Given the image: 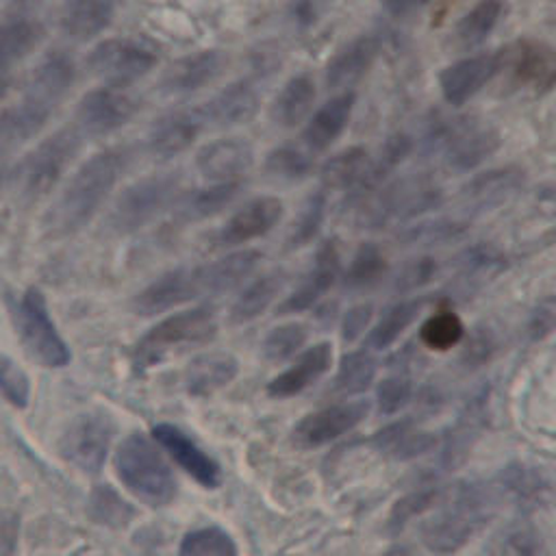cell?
Wrapping results in <instances>:
<instances>
[{
  "mask_svg": "<svg viewBox=\"0 0 556 556\" xmlns=\"http://www.w3.org/2000/svg\"><path fill=\"white\" fill-rule=\"evenodd\" d=\"M124 167L126 152L119 148H106L83 161L46 213V232L50 237H67L80 230L109 198Z\"/></svg>",
  "mask_w": 556,
  "mask_h": 556,
  "instance_id": "obj_1",
  "label": "cell"
},
{
  "mask_svg": "<svg viewBox=\"0 0 556 556\" xmlns=\"http://www.w3.org/2000/svg\"><path fill=\"white\" fill-rule=\"evenodd\" d=\"M500 495L504 493L497 484H458L450 495H441L443 504L439 510L421 523V543L434 554H452L460 549L491 521Z\"/></svg>",
  "mask_w": 556,
  "mask_h": 556,
  "instance_id": "obj_2",
  "label": "cell"
},
{
  "mask_svg": "<svg viewBox=\"0 0 556 556\" xmlns=\"http://www.w3.org/2000/svg\"><path fill=\"white\" fill-rule=\"evenodd\" d=\"M421 141L428 152H439L450 169L471 172L497 152L502 137L486 119L456 117L434 119Z\"/></svg>",
  "mask_w": 556,
  "mask_h": 556,
  "instance_id": "obj_3",
  "label": "cell"
},
{
  "mask_svg": "<svg viewBox=\"0 0 556 556\" xmlns=\"http://www.w3.org/2000/svg\"><path fill=\"white\" fill-rule=\"evenodd\" d=\"M113 463L124 486L148 506H165L174 500L176 478L146 434L130 432L124 437Z\"/></svg>",
  "mask_w": 556,
  "mask_h": 556,
  "instance_id": "obj_4",
  "label": "cell"
},
{
  "mask_svg": "<svg viewBox=\"0 0 556 556\" xmlns=\"http://www.w3.org/2000/svg\"><path fill=\"white\" fill-rule=\"evenodd\" d=\"M358 200H363V224L380 228L389 222H408L424 217L443 202V191L432 178L424 174H413L387 182L384 187L374 189Z\"/></svg>",
  "mask_w": 556,
  "mask_h": 556,
  "instance_id": "obj_5",
  "label": "cell"
},
{
  "mask_svg": "<svg viewBox=\"0 0 556 556\" xmlns=\"http://www.w3.org/2000/svg\"><path fill=\"white\" fill-rule=\"evenodd\" d=\"M217 332V319L213 308L193 306L178 311L163 321L154 324L135 345L132 361L137 369L152 367L161 363L169 352L202 345L211 341Z\"/></svg>",
  "mask_w": 556,
  "mask_h": 556,
  "instance_id": "obj_6",
  "label": "cell"
},
{
  "mask_svg": "<svg viewBox=\"0 0 556 556\" xmlns=\"http://www.w3.org/2000/svg\"><path fill=\"white\" fill-rule=\"evenodd\" d=\"M83 146V135L76 126L61 128L39 141L15 167L17 191L26 200H39L50 193Z\"/></svg>",
  "mask_w": 556,
  "mask_h": 556,
  "instance_id": "obj_7",
  "label": "cell"
},
{
  "mask_svg": "<svg viewBox=\"0 0 556 556\" xmlns=\"http://www.w3.org/2000/svg\"><path fill=\"white\" fill-rule=\"evenodd\" d=\"M15 326L26 352L46 367H63L72 354L59 334L46 298L37 287H28L15 306Z\"/></svg>",
  "mask_w": 556,
  "mask_h": 556,
  "instance_id": "obj_8",
  "label": "cell"
},
{
  "mask_svg": "<svg viewBox=\"0 0 556 556\" xmlns=\"http://www.w3.org/2000/svg\"><path fill=\"white\" fill-rule=\"evenodd\" d=\"M178 178L174 174H152L128 185L115 200L109 224L115 232L128 235L150 224L176 195Z\"/></svg>",
  "mask_w": 556,
  "mask_h": 556,
  "instance_id": "obj_9",
  "label": "cell"
},
{
  "mask_svg": "<svg viewBox=\"0 0 556 556\" xmlns=\"http://www.w3.org/2000/svg\"><path fill=\"white\" fill-rule=\"evenodd\" d=\"M156 56L150 48L132 39H104L96 43L87 56L89 72L106 87H128L150 74Z\"/></svg>",
  "mask_w": 556,
  "mask_h": 556,
  "instance_id": "obj_10",
  "label": "cell"
},
{
  "mask_svg": "<svg viewBox=\"0 0 556 556\" xmlns=\"http://www.w3.org/2000/svg\"><path fill=\"white\" fill-rule=\"evenodd\" d=\"M115 424L102 410L78 415L59 441L61 456L85 473H98L106 460Z\"/></svg>",
  "mask_w": 556,
  "mask_h": 556,
  "instance_id": "obj_11",
  "label": "cell"
},
{
  "mask_svg": "<svg viewBox=\"0 0 556 556\" xmlns=\"http://www.w3.org/2000/svg\"><path fill=\"white\" fill-rule=\"evenodd\" d=\"M200 295H208V282L204 265L198 267H178L161 274L152 280L132 302V308L139 315H156L172 306L198 300Z\"/></svg>",
  "mask_w": 556,
  "mask_h": 556,
  "instance_id": "obj_12",
  "label": "cell"
},
{
  "mask_svg": "<svg viewBox=\"0 0 556 556\" xmlns=\"http://www.w3.org/2000/svg\"><path fill=\"white\" fill-rule=\"evenodd\" d=\"M135 100L119 87H98L87 91L76 106V128L80 135H111L135 115Z\"/></svg>",
  "mask_w": 556,
  "mask_h": 556,
  "instance_id": "obj_13",
  "label": "cell"
},
{
  "mask_svg": "<svg viewBox=\"0 0 556 556\" xmlns=\"http://www.w3.org/2000/svg\"><path fill=\"white\" fill-rule=\"evenodd\" d=\"M367 408L369 404L365 400H356V402H343V404H334V406H326L315 413H308L295 424L291 432V441L295 447H302V450L326 445L339 439L341 434H345L348 430H352L356 424H361L367 415Z\"/></svg>",
  "mask_w": 556,
  "mask_h": 556,
  "instance_id": "obj_14",
  "label": "cell"
},
{
  "mask_svg": "<svg viewBox=\"0 0 556 556\" xmlns=\"http://www.w3.org/2000/svg\"><path fill=\"white\" fill-rule=\"evenodd\" d=\"M339 274H341L339 245L334 239H326L317 248L311 269L295 285V289L278 304L276 313L289 315V313H302V311L315 306L328 293V289L334 285Z\"/></svg>",
  "mask_w": 556,
  "mask_h": 556,
  "instance_id": "obj_15",
  "label": "cell"
},
{
  "mask_svg": "<svg viewBox=\"0 0 556 556\" xmlns=\"http://www.w3.org/2000/svg\"><path fill=\"white\" fill-rule=\"evenodd\" d=\"M282 211V200L276 195L252 198L224 222L215 235V243L219 248H232L263 237L280 222Z\"/></svg>",
  "mask_w": 556,
  "mask_h": 556,
  "instance_id": "obj_16",
  "label": "cell"
},
{
  "mask_svg": "<svg viewBox=\"0 0 556 556\" xmlns=\"http://www.w3.org/2000/svg\"><path fill=\"white\" fill-rule=\"evenodd\" d=\"M254 163L252 146L241 137H222L195 152V167L208 182L241 180Z\"/></svg>",
  "mask_w": 556,
  "mask_h": 556,
  "instance_id": "obj_17",
  "label": "cell"
},
{
  "mask_svg": "<svg viewBox=\"0 0 556 556\" xmlns=\"http://www.w3.org/2000/svg\"><path fill=\"white\" fill-rule=\"evenodd\" d=\"M502 59L497 54H473L447 65L439 76L441 96L447 104L460 106L471 100L500 72Z\"/></svg>",
  "mask_w": 556,
  "mask_h": 556,
  "instance_id": "obj_18",
  "label": "cell"
},
{
  "mask_svg": "<svg viewBox=\"0 0 556 556\" xmlns=\"http://www.w3.org/2000/svg\"><path fill=\"white\" fill-rule=\"evenodd\" d=\"M202 126H204V119H202L198 106L182 109V111H169L152 122L148 137H146L148 152L161 161L174 159L195 141Z\"/></svg>",
  "mask_w": 556,
  "mask_h": 556,
  "instance_id": "obj_19",
  "label": "cell"
},
{
  "mask_svg": "<svg viewBox=\"0 0 556 556\" xmlns=\"http://www.w3.org/2000/svg\"><path fill=\"white\" fill-rule=\"evenodd\" d=\"M258 91L248 80H235L213 93L204 104L198 106L204 124L215 128H230L245 124L254 117L258 109Z\"/></svg>",
  "mask_w": 556,
  "mask_h": 556,
  "instance_id": "obj_20",
  "label": "cell"
},
{
  "mask_svg": "<svg viewBox=\"0 0 556 556\" xmlns=\"http://www.w3.org/2000/svg\"><path fill=\"white\" fill-rule=\"evenodd\" d=\"M152 437L195 482L208 489L219 484V467L215 460L204 454L178 426L156 424L152 428Z\"/></svg>",
  "mask_w": 556,
  "mask_h": 556,
  "instance_id": "obj_21",
  "label": "cell"
},
{
  "mask_svg": "<svg viewBox=\"0 0 556 556\" xmlns=\"http://www.w3.org/2000/svg\"><path fill=\"white\" fill-rule=\"evenodd\" d=\"M224 67V54L217 50H200L185 59L174 61L161 76L163 96H187L211 85Z\"/></svg>",
  "mask_w": 556,
  "mask_h": 556,
  "instance_id": "obj_22",
  "label": "cell"
},
{
  "mask_svg": "<svg viewBox=\"0 0 556 556\" xmlns=\"http://www.w3.org/2000/svg\"><path fill=\"white\" fill-rule=\"evenodd\" d=\"M521 172L515 167L486 169L460 187V204L467 213H484L506 202L521 187Z\"/></svg>",
  "mask_w": 556,
  "mask_h": 556,
  "instance_id": "obj_23",
  "label": "cell"
},
{
  "mask_svg": "<svg viewBox=\"0 0 556 556\" xmlns=\"http://www.w3.org/2000/svg\"><path fill=\"white\" fill-rule=\"evenodd\" d=\"M332 363V345L328 341L315 343L313 348L304 350L285 371H280L269 384L267 393L278 400L293 397L302 393L308 384L321 378Z\"/></svg>",
  "mask_w": 556,
  "mask_h": 556,
  "instance_id": "obj_24",
  "label": "cell"
},
{
  "mask_svg": "<svg viewBox=\"0 0 556 556\" xmlns=\"http://www.w3.org/2000/svg\"><path fill=\"white\" fill-rule=\"evenodd\" d=\"M354 109V91H341L324 102L306 122L302 141L308 152H324L330 148L350 122Z\"/></svg>",
  "mask_w": 556,
  "mask_h": 556,
  "instance_id": "obj_25",
  "label": "cell"
},
{
  "mask_svg": "<svg viewBox=\"0 0 556 556\" xmlns=\"http://www.w3.org/2000/svg\"><path fill=\"white\" fill-rule=\"evenodd\" d=\"M380 43L371 35H361L343 46L326 67V85L334 91L343 89L350 91L371 67L374 59L378 56Z\"/></svg>",
  "mask_w": 556,
  "mask_h": 556,
  "instance_id": "obj_26",
  "label": "cell"
},
{
  "mask_svg": "<svg viewBox=\"0 0 556 556\" xmlns=\"http://www.w3.org/2000/svg\"><path fill=\"white\" fill-rule=\"evenodd\" d=\"M115 9L117 0H65L59 26L72 41H91L111 24Z\"/></svg>",
  "mask_w": 556,
  "mask_h": 556,
  "instance_id": "obj_27",
  "label": "cell"
},
{
  "mask_svg": "<svg viewBox=\"0 0 556 556\" xmlns=\"http://www.w3.org/2000/svg\"><path fill=\"white\" fill-rule=\"evenodd\" d=\"M43 26L28 13H9L0 22V74L24 61L41 41Z\"/></svg>",
  "mask_w": 556,
  "mask_h": 556,
  "instance_id": "obj_28",
  "label": "cell"
},
{
  "mask_svg": "<svg viewBox=\"0 0 556 556\" xmlns=\"http://www.w3.org/2000/svg\"><path fill=\"white\" fill-rule=\"evenodd\" d=\"M237 358L230 352H208L191 358L185 367V389L189 395H208L232 382Z\"/></svg>",
  "mask_w": 556,
  "mask_h": 556,
  "instance_id": "obj_29",
  "label": "cell"
},
{
  "mask_svg": "<svg viewBox=\"0 0 556 556\" xmlns=\"http://www.w3.org/2000/svg\"><path fill=\"white\" fill-rule=\"evenodd\" d=\"M374 445L393 460H413L434 450L437 437L428 430H419L410 419H402L378 430Z\"/></svg>",
  "mask_w": 556,
  "mask_h": 556,
  "instance_id": "obj_30",
  "label": "cell"
},
{
  "mask_svg": "<svg viewBox=\"0 0 556 556\" xmlns=\"http://www.w3.org/2000/svg\"><path fill=\"white\" fill-rule=\"evenodd\" d=\"M484 404H486L484 393L473 395L469 400V404L463 408V413L458 415L454 428L447 432L443 456H441V460L447 469H454L463 463V458L471 450V443L480 434L482 424H484Z\"/></svg>",
  "mask_w": 556,
  "mask_h": 556,
  "instance_id": "obj_31",
  "label": "cell"
},
{
  "mask_svg": "<svg viewBox=\"0 0 556 556\" xmlns=\"http://www.w3.org/2000/svg\"><path fill=\"white\" fill-rule=\"evenodd\" d=\"M315 83L308 74L291 76L276 93L271 104V119L282 128L298 126L313 109Z\"/></svg>",
  "mask_w": 556,
  "mask_h": 556,
  "instance_id": "obj_32",
  "label": "cell"
},
{
  "mask_svg": "<svg viewBox=\"0 0 556 556\" xmlns=\"http://www.w3.org/2000/svg\"><path fill=\"white\" fill-rule=\"evenodd\" d=\"M74 74H76V70H74V61L70 59V54H65L61 50H52L37 63L26 87L59 104L65 98V93L70 91V87L74 83Z\"/></svg>",
  "mask_w": 556,
  "mask_h": 556,
  "instance_id": "obj_33",
  "label": "cell"
},
{
  "mask_svg": "<svg viewBox=\"0 0 556 556\" xmlns=\"http://www.w3.org/2000/svg\"><path fill=\"white\" fill-rule=\"evenodd\" d=\"M241 180L230 182H208L204 187H198L180 198L178 202V217L185 222H198L206 219L222 208H226L239 193Z\"/></svg>",
  "mask_w": 556,
  "mask_h": 556,
  "instance_id": "obj_34",
  "label": "cell"
},
{
  "mask_svg": "<svg viewBox=\"0 0 556 556\" xmlns=\"http://www.w3.org/2000/svg\"><path fill=\"white\" fill-rule=\"evenodd\" d=\"M367 167H369L367 150L354 146V148H345V150L332 154L321 165L319 178L326 189L356 191L367 174Z\"/></svg>",
  "mask_w": 556,
  "mask_h": 556,
  "instance_id": "obj_35",
  "label": "cell"
},
{
  "mask_svg": "<svg viewBox=\"0 0 556 556\" xmlns=\"http://www.w3.org/2000/svg\"><path fill=\"white\" fill-rule=\"evenodd\" d=\"M261 263V252L256 250H237L224 254L211 263H204L208 295L224 293L237 285H241Z\"/></svg>",
  "mask_w": 556,
  "mask_h": 556,
  "instance_id": "obj_36",
  "label": "cell"
},
{
  "mask_svg": "<svg viewBox=\"0 0 556 556\" xmlns=\"http://www.w3.org/2000/svg\"><path fill=\"white\" fill-rule=\"evenodd\" d=\"M285 280L287 278L282 271H271V274H263V276L254 278L245 289H241V293L232 302L230 321L245 324V321L258 317L274 302L278 291L282 289Z\"/></svg>",
  "mask_w": 556,
  "mask_h": 556,
  "instance_id": "obj_37",
  "label": "cell"
},
{
  "mask_svg": "<svg viewBox=\"0 0 556 556\" xmlns=\"http://www.w3.org/2000/svg\"><path fill=\"white\" fill-rule=\"evenodd\" d=\"M480 556H549L547 543L534 526L515 523L493 536Z\"/></svg>",
  "mask_w": 556,
  "mask_h": 556,
  "instance_id": "obj_38",
  "label": "cell"
},
{
  "mask_svg": "<svg viewBox=\"0 0 556 556\" xmlns=\"http://www.w3.org/2000/svg\"><path fill=\"white\" fill-rule=\"evenodd\" d=\"M419 311H421V300H404L384 308V313L367 334V341H365L367 348L384 350L391 343H395L400 334L417 319Z\"/></svg>",
  "mask_w": 556,
  "mask_h": 556,
  "instance_id": "obj_39",
  "label": "cell"
},
{
  "mask_svg": "<svg viewBox=\"0 0 556 556\" xmlns=\"http://www.w3.org/2000/svg\"><path fill=\"white\" fill-rule=\"evenodd\" d=\"M384 271H387V258H384L382 250L371 241L361 243L358 250L354 252L348 269L343 271V287L348 291L369 289L382 280Z\"/></svg>",
  "mask_w": 556,
  "mask_h": 556,
  "instance_id": "obj_40",
  "label": "cell"
},
{
  "mask_svg": "<svg viewBox=\"0 0 556 556\" xmlns=\"http://www.w3.org/2000/svg\"><path fill=\"white\" fill-rule=\"evenodd\" d=\"M502 15V2L500 0H480L473 4L458 22L456 26V39L463 48L480 46L497 26Z\"/></svg>",
  "mask_w": 556,
  "mask_h": 556,
  "instance_id": "obj_41",
  "label": "cell"
},
{
  "mask_svg": "<svg viewBox=\"0 0 556 556\" xmlns=\"http://www.w3.org/2000/svg\"><path fill=\"white\" fill-rule=\"evenodd\" d=\"M374 378H376V358L365 350L348 352L339 361L334 389L343 395H356L367 391Z\"/></svg>",
  "mask_w": 556,
  "mask_h": 556,
  "instance_id": "obj_42",
  "label": "cell"
},
{
  "mask_svg": "<svg viewBox=\"0 0 556 556\" xmlns=\"http://www.w3.org/2000/svg\"><path fill=\"white\" fill-rule=\"evenodd\" d=\"M463 337H465V326L460 317L452 311H439L430 315L419 328V341L428 350H437V352H445L454 348L456 343L463 341Z\"/></svg>",
  "mask_w": 556,
  "mask_h": 556,
  "instance_id": "obj_43",
  "label": "cell"
},
{
  "mask_svg": "<svg viewBox=\"0 0 556 556\" xmlns=\"http://www.w3.org/2000/svg\"><path fill=\"white\" fill-rule=\"evenodd\" d=\"M180 556H237V543L224 528L206 526L182 536Z\"/></svg>",
  "mask_w": 556,
  "mask_h": 556,
  "instance_id": "obj_44",
  "label": "cell"
},
{
  "mask_svg": "<svg viewBox=\"0 0 556 556\" xmlns=\"http://www.w3.org/2000/svg\"><path fill=\"white\" fill-rule=\"evenodd\" d=\"M89 515L109 528H124L132 521L135 508L111 486H96L89 497Z\"/></svg>",
  "mask_w": 556,
  "mask_h": 556,
  "instance_id": "obj_45",
  "label": "cell"
},
{
  "mask_svg": "<svg viewBox=\"0 0 556 556\" xmlns=\"http://www.w3.org/2000/svg\"><path fill=\"white\" fill-rule=\"evenodd\" d=\"M502 267H504V256L486 243L471 245L458 256V276L465 280V285H469V280L471 282L489 280Z\"/></svg>",
  "mask_w": 556,
  "mask_h": 556,
  "instance_id": "obj_46",
  "label": "cell"
},
{
  "mask_svg": "<svg viewBox=\"0 0 556 556\" xmlns=\"http://www.w3.org/2000/svg\"><path fill=\"white\" fill-rule=\"evenodd\" d=\"M265 169L278 180L295 182L313 172V159L308 152L295 146H278L265 159Z\"/></svg>",
  "mask_w": 556,
  "mask_h": 556,
  "instance_id": "obj_47",
  "label": "cell"
},
{
  "mask_svg": "<svg viewBox=\"0 0 556 556\" xmlns=\"http://www.w3.org/2000/svg\"><path fill=\"white\" fill-rule=\"evenodd\" d=\"M306 339H308V328L300 321H289V324L274 326L265 334L261 350L267 361L276 363V361H285V358L293 356L295 352H300V348L304 345Z\"/></svg>",
  "mask_w": 556,
  "mask_h": 556,
  "instance_id": "obj_48",
  "label": "cell"
},
{
  "mask_svg": "<svg viewBox=\"0 0 556 556\" xmlns=\"http://www.w3.org/2000/svg\"><path fill=\"white\" fill-rule=\"evenodd\" d=\"M326 206H328L326 191H315L304 200L289 232V248L306 245L319 232L326 217Z\"/></svg>",
  "mask_w": 556,
  "mask_h": 556,
  "instance_id": "obj_49",
  "label": "cell"
},
{
  "mask_svg": "<svg viewBox=\"0 0 556 556\" xmlns=\"http://www.w3.org/2000/svg\"><path fill=\"white\" fill-rule=\"evenodd\" d=\"M465 232V224L456 219H421L413 226H408L400 239L410 245H439L458 239Z\"/></svg>",
  "mask_w": 556,
  "mask_h": 556,
  "instance_id": "obj_50",
  "label": "cell"
},
{
  "mask_svg": "<svg viewBox=\"0 0 556 556\" xmlns=\"http://www.w3.org/2000/svg\"><path fill=\"white\" fill-rule=\"evenodd\" d=\"M441 500V491L439 489H419L413 493H406L404 497H400L391 510H389V519H387V530L391 534L402 532V528L415 519L417 515L426 513L428 508H432L437 502Z\"/></svg>",
  "mask_w": 556,
  "mask_h": 556,
  "instance_id": "obj_51",
  "label": "cell"
},
{
  "mask_svg": "<svg viewBox=\"0 0 556 556\" xmlns=\"http://www.w3.org/2000/svg\"><path fill=\"white\" fill-rule=\"evenodd\" d=\"M515 70H517L521 80H528L532 85L549 87L552 85V74H554L552 52L541 50L539 46H534L532 50L521 46V50L517 52V59H515Z\"/></svg>",
  "mask_w": 556,
  "mask_h": 556,
  "instance_id": "obj_52",
  "label": "cell"
},
{
  "mask_svg": "<svg viewBox=\"0 0 556 556\" xmlns=\"http://www.w3.org/2000/svg\"><path fill=\"white\" fill-rule=\"evenodd\" d=\"M0 395L17 408H26L30 400V380L24 369L0 352Z\"/></svg>",
  "mask_w": 556,
  "mask_h": 556,
  "instance_id": "obj_53",
  "label": "cell"
},
{
  "mask_svg": "<svg viewBox=\"0 0 556 556\" xmlns=\"http://www.w3.org/2000/svg\"><path fill=\"white\" fill-rule=\"evenodd\" d=\"M410 397H413V384L406 374L389 376L376 389V402H378V410L382 415H393V413L406 408Z\"/></svg>",
  "mask_w": 556,
  "mask_h": 556,
  "instance_id": "obj_54",
  "label": "cell"
},
{
  "mask_svg": "<svg viewBox=\"0 0 556 556\" xmlns=\"http://www.w3.org/2000/svg\"><path fill=\"white\" fill-rule=\"evenodd\" d=\"M437 269H439V263L432 258V256H415L410 261H406L395 278H393V289L395 291H413V289H419L424 285H428L434 276H437Z\"/></svg>",
  "mask_w": 556,
  "mask_h": 556,
  "instance_id": "obj_55",
  "label": "cell"
},
{
  "mask_svg": "<svg viewBox=\"0 0 556 556\" xmlns=\"http://www.w3.org/2000/svg\"><path fill=\"white\" fill-rule=\"evenodd\" d=\"M465 339V337H463ZM495 350V339L486 328H476L467 339L465 348L460 352V358L467 367H480L484 365Z\"/></svg>",
  "mask_w": 556,
  "mask_h": 556,
  "instance_id": "obj_56",
  "label": "cell"
},
{
  "mask_svg": "<svg viewBox=\"0 0 556 556\" xmlns=\"http://www.w3.org/2000/svg\"><path fill=\"white\" fill-rule=\"evenodd\" d=\"M556 321V308H554V298H545L536 302L530 319H528V334L532 341L545 339L554 330Z\"/></svg>",
  "mask_w": 556,
  "mask_h": 556,
  "instance_id": "obj_57",
  "label": "cell"
},
{
  "mask_svg": "<svg viewBox=\"0 0 556 556\" xmlns=\"http://www.w3.org/2000/svg\"><path fill=\"white\" fill-rule=\"evenodd\" d=\"M371 315H374V306L369 302L356 304V306L348 308V313L343 315V321H341V337H343V341L358 339L365 332L367 324L371 321Z\"/></svg>",
  "mask_w": 556,
  "mask_h": 556,
  "instance_id": "obj_58",
  "label": "cell"
},
{
  "mask_svg": "<svg viewBox=\"0 0 556 556\" xmlns=\"http://www.w3.org/2000/svg\"><path fill=\"white\" fill-rule=\"evenodd\" d=\"M17 517L9 510H0V556H11L17 543Z\"/></svg>",
  "mask_w": 556,
  "mask_h": 556,
  "instance_id": "obj_59",
  "label": "cell"
},
{
  "mask_svg": "<svg viewBox=\"0 0 556 556\" xmlns=\"http://www.w3.org/2000/svg\"><path fill=\"white\" fill-rule=\"evenodd\" d=\"M428 0H382L384 9L393 15V17H406L415 11H419Z\"/></svg>",
  "mask_w": 556,
  "mask_h": 556,
  "instance_id": "obj_60",
  "label": "cell"
},
{
  "mask_svg": "<svg viewBox=\"0 0 556 556\" xmlns=\"http://www.w3.org/2000/svg\"><path fill=\"white\" fill-rule=\"evenodd\" d=\"M48 0H9V13H33L37 7H41Z\"/></svg>",
  "mask_w": 556,
  "mask_h": 556,
  "instance_id": "obj_61",
  "label": "cell"
},
{
  "mask_svg": "<svg viewBox=\"0 0 556 556\" xmlns=\"http://www.w3.org/2000/svg\"><path fill=\"white\" fill-rule=\"evenodd\" d=\"M7 89H9V78H7V74H0V100L4 98Z\"/></svg>",
  "mask_w": 556,
  "mask_h": 556,
  "instance_id": "obj_62",
  "label": "cell"
}]
</instances>
